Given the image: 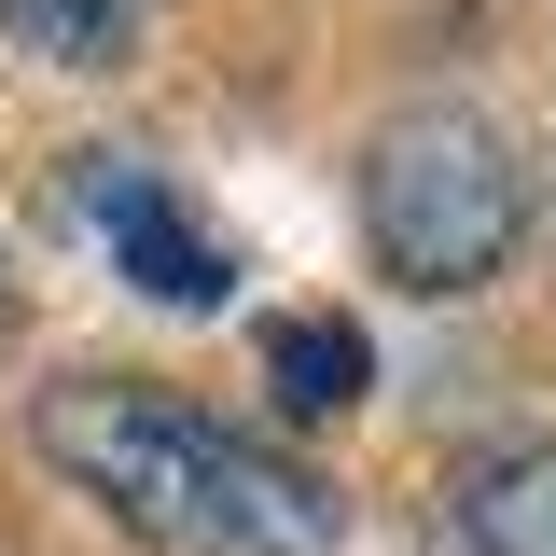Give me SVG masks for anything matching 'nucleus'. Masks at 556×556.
<instances>
[{"instance_id":"nucleus-2","label":"nucleus","mask_w":556,"mask_h":556,"mask_svg":"<svg viewBox=\"0 0 556 556\" xmlns=\"http://www.w3.org/2000/svg\"><path fill=\"white\" fill-rule=\"evenodd\" d=\"M362 251L390 292H486V278L515 265V237H529V167H515V139L459 112V98H417L390 126L362 139Z\"/></svg>"},{"instance_id":"nucleus-8","label":"nucleus","mask_w":556,"mask_h":556,"mask_svg":"<svg viewBox=\"0 0 556 556\" xmlns=\"http://www.w3.org/2000/svg\"><path fill=\"white\" fill-rule=\"evenodd\" d=\"M529 195H543V208H556V167H543V181H529Z\"/></svg>"},{"instance_id":"nucleus-4","label":"nucleus","mask_w":556,"mask_h":556,"mask_svg":"<svg viewBox=\"0 0 556 556\" xmlns=\"http://www.w3.org/2000/svg\"><path fill=\"white\" fill-rule=\"evenodd\" d=\"M445 556H556V445H486L445 486Z\"/></svg>"},{"instance_id":"nucleus-7","label":"nucleus","mask_w":556,"mask_h":556,"mask_svg":"<svg viewBox=\"0 0 556 556\" xmlns=\"http://www.w3.org/2000/svg\"><path fill=\"white\" fill-rule=\"evenodd\" d=\"M0 334H14V265H0Z\"/></svg>"},{"instance_id":"nucleus-6","label":"nucleus","mask_w":556,"mask_h":556,"mask_svg":"<svg viewBox=\"0 0 556 556\" xmlns=\"http://www.w3.org/2000/svg\"><path fill=\"white\" fill-rule=\"evenodd\" d=\"M265 390L278 417H348L362 390H376V348H362V320H265Z\"/></svg>"},{"instance_id":"nucleus-3","label":"nucleus","mask_w":556,"mask_h":556,"mask_svg":"<svg viewBox=\"0 0 556 556\" xmlns=\"http://www.w3.org/2000/svg\"><path fill=\"white\" fill-rule=\"evenodd\" d=\"M70 195H84V223H98V251H112V278H126V292L181 306V320H208V306L237 292L223 237L167 195V167H139V153H70Z\"/></svg>"},{"instance_id":"nucleus-5","label":"nucleus","mask_w":556,"mask_h":556,"mask_svg":"<svg viewBox=\"0 0 556 556\" xmlns=\"http://www.w3.org/2000/svg\"><path fill=\"white\" fill-rule=\"evenodd\" d=\"M153 14L167 0H0V42L14 56H42V70H139V42H153Z\"/></svg>"},{"instance_id":"nucleus-1","label":"nucleus","mask_w":556,"mask_h":556,"mask_svg":"<svg viewBox=\"0 0 556 556\" xmlns=\"http://www.w3.org/2000/svg\"><path fill=\"white\" fill-rule=\"evenodd\" d=\"M28 445L153 556H334L348 543L334 473H306L292 445L181 404L153 376H56L28 404Z\"/></svg>"}]
</instances>
